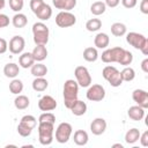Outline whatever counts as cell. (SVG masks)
Here are the masks:
<instances>
[{"mask_svg": "<svg viewBox=\"0 0 148 148\" xmlns=\"http://www.w3.org/2000/svg\"><path fill=\"white\" fill-rule=\"evenodd\" d=\"M126 42L134 49L140 50L145 56L148 54V39L142 34L134 32V31L128 32L126 35Z\"/></svg>", "mask_w": 148, "mask_h": 148, "instance_id": "obj_2", "label": "cell"}, {"mask_svg": "<svg viewBox=\"0 0 148 148\" xmlns=\"http://www.w3.org/2000/svg\"><path fill=\"white\" fill-rule=\"evenodd\" d=\"M43 3H44V0H30V8L35 13Z\"/></svg>", "mask_w": 148, "mask_h": 148, "instance_id": "obj_39", "label": "cell"}, {"mask_svg": "<svg viewBox=\"0 0 148 148\" xmlns=\"http://www.w3.org/2000/svg\"><path fill=\"white\" fill-rule=\"evenodd\" d=\"M56 121V116L51 112H44L39 116L38 118V123H51V124H54Z\"/></svg>", "mask_w": 148, "mask_h": 148, "instance_id": "obj_36", "label": "cell"}, {"mask_svg": "<svg viewBox=\"0 0 148 148\" xmlns=\"http://www.w3.org/2000/svg\"><path fill=\"white\" fill-rule=\"evenodd\" d=\"M73 140L75 142V145L77 146H86L88 143V140H89V136H88V133L83 130H77L74 132V136H73Z\"/></svg>", "mask_w": 148, "mask_h": 148, "instance_id": "obj_21", "label": "cell"}, {"mask_svg": "<svg viewBox=\"0 0 148 148\" xmlns=\"http://www.w3.org/2000/svg\"><path fill=\"white\" fill-rule=\"evenodd\" d=\"M132 98L133 101L141 108L147 109L148 108V92L142 89H135L132 92Z\"/></svg>", "mask_w": 148, "mask_h": 148, "instance_id": "obj_13", "label": "cell"}, {"mask_svg": "<svg viewBox=\"0 0 148 148\" xmlns=\"http://www.w3.org/2000/svg\"><path fill=\"white\" fill-rule=\"evenodd\" d=\"M132 61H133V54L130 51L125 50L124 51V54L121 56V58H120V60H119L118 64H120L123 66H130L132 64Z\"/></svg>", "mask_w": 148, "mask_h": 148, "instance_id": "obj_35", "label": "cell"}, {"mask_svg": "<svg viewBox=\"0 0 148 148\" xmlns=\"http://www.w3.org/2000/svg\"><path fill=\"white\" fill-rule=\"evenodd\" d=\"M30 68H31V74L35 77H44L47 74V67L42 62L34 64Z\"/></svg>", "mask_w": 148, "mask_h": 148, "instance_id": "obj_23", "label": "cell"}, {"mask_svg": "<svg viewBox=\"0 0 148 148\" xmlns=\"http://www.w3.org/2000/svg\"><path fill=\"white\" fill-rule=\"evenodd\" d=\"M102 75L114 88L121 86V83L124 82L123 79H121L120 72L116 67H113V66H105L103 68V71H102Z\"/></svg>", "mask_w": 148, "mask_h": 148, "instance_id": "obj_6", "label": "cell"}, {"mask_svg": "<svg viewBox=\"0 0 148 148\" xmlns=\"http://www.w3.org/2000/svg\"><path fill=\"white\" fill-rule=\"evenodd\" d=\"M106 130V121L103 118H95L90 124V131L95 135H101Z\"/></svg>", "mask_w": 148, "mask_h": 148, "instance_id": "obj_15", "label": "cell"}, {"mask_svg": "<svg viewBox=\"0 0 148 148\" xmlns=\"http://www.w3.org/2000/svg\"><path fill=\"white\" fill-rule=\"evenodd\" d=\"M38 108L40 111H52L57 108V102L52 96L45 95L38 101Z\"/></svg>", "mask_w": 148, "mask_h": 148, "instance_id": "obj_14", "label": "cell"}, {"mask_svg": "<svg viewBox=\"0 0 148 148\" xmlns=\"http://www.w3.org/2000/svg\"><path fill=\"white\" fill-rule=\"evenodd\" d=\"M105 9H106V6H105V3H104L103 1H95V2L90 6V12H91L94 15H96V16L104 14V13H105Z\"/></svg>", "mask_w": 148, "mask_h": 148, "instance_id": "obj_31", "label": "cell"}, {"mask_svg": "<svg viewBox=\"0 0 148 148\" xmlns=\"http://www.w3.org/2000/svg\"><path fill=\"white\" fill-rule=\"evenodd\" d=\"M121 3H123V6H124L125 8L131 9V8H134V7L136 6L138 0H121Z\"/></svg>", "mask_w": 148, "mask_h": 148, "instance_id": "obj_41", "label": "cell"}, {"mask_svg": "<svg viewBox=\"0 0 148 148\" xmlns=\"http://www.w3.org/2000/svg\"><path fill=\"white\" fill-rule=\"evenodd\" d=\"M74 116H82L87 112V104L83 101L76 99V102L73 104V106L69 109Z\"/></svg>", "mask_w": 148, "mask_h": 148, "instance_id": "obj_24", "label": "cell"}, {"mask_svg": "<svg viewBox=\"0 0 148 148\" xmlns=\"http://www.w3.org/2000/svg\"><path fill=\"white\" fill-rule=\"evenodd\" d=\"M75 6H76V0H64V8H62V10L69 12Z\"/></svg>", "mask_w": 148, "mask_h": 148, "instance_id": "obj_38", "label": "cell"}, {"mask_svg": "<svg viewBox=\"0 0 148 148\" xmlns=\"http://www.w3.org/2000/svg\"><path fill=\"white\" fill-rule=\"evenodd\" d=\"M141 68H142V71L145 73H148V59L147 58L141 62Z\"/></svg>", "mask_w": 148, "mask_h": 148, "instance_id": "obj_47", "label": "cell"}, {"mask_svg": "<svg viewBox=\"0 0 148 148\" xmlns=\"http://www.w3.org/2000/svg\"><path fill=\"white\" fill-rule=\"evenodd\" d=\"M73 132V127L68 123H60L56 130V140L59 143H66Z\"/></svg>", "mask_w": 148, "mask_h": 148, "instance_id": "obj_8", "label": "cell"}, {"mask_svg": "<svg viewBox=\"0 0 148 148\" xmlns=\"http://www.w3.org/2000/svg\"><path fill=\"white\" fill-rule=\"evenodd\" d=\"M128 117L134 121H140L145 117V109L139 105H133L127 111Z\"/></svg>", "mask_w": 148, "mask_h": 148, "instance_id": "obj_17", "label": "cell"}, {"mask_svg": "<svg viewBox=\"0 0 148 148\" xmlns=\"http://www.w3.org/2000/svg\"><path fill=\"white\" fill-rule=\"evenodd\" d=\"M119 2H120V0H105V1H104L105 6H108V7H110V8L117 7V6L119 5Z\"/></svg>", "mask_w": 148, "mask_h": 148, "instance_id": "obj_45", "label": "cell"}, {"mask_svg": "<svg viewBox=\"0 0 148 148\" xmlns=\"http://www.w3.org/2000/svg\"><path fill=\"white\" fill-rule=\"evenodd\" d=\"M52 3L58 9H62L64 8V0H52Z\"/></svg>", "mask_w": 148, "mask_h": 148, "instance_id": "obj_46", "label": "cell"}, {"mask_svg": "<svg viewBox=\"0 0 148 148\" xmlns=\"http://www.w3.org/2000/svg\"><path fill=\"white\" fill-rule=\"evenodd\" d=\"M29 104H30V101L24 95H18L14 99V105H15V108L17 110H24V109H27L29 106Z\"/></svg>", "mask_w": 148, "mask_h": 148, "instance_id": "obj_30", "label": "cell"}, {"mask_svg": "<svg viewBox=\"0 0 148 148\" xmlns=\"http://www.w3.org/2000/svg\"><path fill=\"white\" fill-rule=\"evenodd\" d=\"M31 53H32L35 61H38V62L45 60L47 57V50H46L45 45H36Z\"/></svg>", "mask_w": 148, "mask_h": 148, "instance_id": "obj_18", "label": "cell"}, {"mask_svg": "<svg viewBox=\"0 0 148 148\" xmlns=\"http://www.w3.org/2000/svg\"><path fill=\"white\" fill-rule=\"evenodd\" d=\"M8 49L7 40L5 38H0V54H3Z\"/></svg>", "mask_w": 148, "mask_h": 148, "instance_id": "obj_43", "label": "cell"}, {"mask_svg": "<svg viewBox=\"0 0 148 148\" xmlns=\"http://www.w3.org/2000/svg\"><path fill=\"white\" fill-rule=\"evenodd\" d=\"M126 25L124 23H120V22H116L111 25V34L116 37H121L126 34Z\"/></svg>", "mask_w": 148, "mask_h": 148, "instance_id": "obj_28", "label": "cell"}, {"mask_svg": "<svg viewBox=\"0 0 148 148\" xmlns=\"http://www.w3.org/2000/svg\"><path fill=\"white\" fill-rule=\"evenodd\" d=\"M105 97V89L101 84H92L89 86L87 90V98L92 102H99Z\"/></svg>", "mask_w": 148, "mask_h": 148, "instance_id": "obj_11", "label": "cell"}, {"mask_svg": "<svg viewBox=\"0 0 148 148\" xmlns=\"http://www.w3.org/2000/svg\"><path fill=\"white\" fill-rule=\"evenodd\" d=\"M83 59L88 62H94L98 59V52L96 47H87L83 51Z\"/></svg>", "mask_w": 148, "mask_h": 148, "instance_id": "obj_26", "label": "cell"}, {"mask_svg": "<svg viewBox=\"0 0 148 148\" xmlns=\"http://www.w3.org/2000/svg\"><path fill=\"white\" fill-rule=\"evenodd\" d=\"M5 5H6V1L5 0H0V9H3Z\"/></svg>", "mask_w": 148, "mask_h": 148, "instance_id": "obj_48", "label": "cell"}, {"mask_svg": "<svg viewBox=\"0 0 148 148\" xmlns=\"http://www.w3.org/2000/svg\"><path fill=\"white\" fill-rule=\"evenodd\" d=\"M24 5V0H9V7L12 10L20 13V10H22Z\"/></svg>", "mask_w": 148, "mask_h": 148, "instance_id": "obj_37", "label": "cell"}, {"mask_svg": "<svg viewBox=\"0 0 148 148\" xmlns=\"http://www.w3.org/2000/svg\"><path fill=\"white\" fill-rule=\"evenodd\" d=\"M139 140H140V143H141V146H143V147H147V146H148V131H145L142 134H140V138H139Z\"/></svg>", "mask_w": 148, "mask_h": 148, "instance_id": "obj_42", "label": "cell"}, {"mask_svg": "<svg viewBox=\"0 0 148 148\" xmlns=\"http://www.w3.org/2000/svg\"><path fill=\"white\" fill-rule=\"evenodd\" d=\"M101 27H102V22H101L99 18H90V20H88L87 23H86L87 30H88V31H91V32L99 30Z\"/></svg>", "mask_w": 148, "mask_h": 148, "instance_id": "obj_34", "label": "cell"}, {"mask_svg": "<svg viewBox=\"0 0 148 148\" xmlns=\"http://www.w3.org/2000/svg\"><path fill=\"white\" fill-rule=\"evenodd\" d=\"M54 124L51 123H39L38 124V140L40 145L49 146L53 141Z\"/></svg>", "mask_w": 148, "mask_h": 148, "instance_id": "obj_4", "label": "cell"}, {"mask_svg": "<svg viewBox=\"0 0 148 148\" xmlns=\"http://www.w3.org/2000/svg\"><path fill=\"white\" fill-rule=\"evenodd\" d=\"M74 75L76 79V82L79 86L86 88L91 84V76L89 74V71L84 66H77L74 69Z\"/></svg>", "mask_w": 148, "mask_h": 148, "instance_id": "obj_9", "label": "cell"}, {"mask_svg": "<svg viewBox=\"0 0 148 148\" xmlns=\"http://www.w3.org/2000/svg\"><path fill=\"white\" fill-rule=\"evenodd\" d=\"M40 21H47L51 16H52V9H51V6L47 5V3H43L35 13H34Z\"/></svg>", "mask_w": 148, "mask_h": 148, "instance_id": "obj_16", "label": "cell"}, {"mask_svg": "<svg viewBox=\"0 0 148 148\" xmlns=\"http://www.w3.org/2000/svg\"><path fill=\"white\" fill-rule=\"evenodd\" d=\"M112 147H120V148H123V145H120V143H116V145H113Z\"/></svg>", "mask_w": 148, "mask_h": 148, "instance_id": "obj_49", "label": "cell"}, {"mask_svg": "<svg viewBox=\"0 0 148 148\" xmlns=\"http://www.w3.org/2000/svg\"><path fill=\"white\" fill-rule=\"evenodd\" d=\"M9 25V17L6 14H0V29Z\"/></svg>", "mask_w": 148, "mask_h": 148, "instance_id": "obj_40", "label": "cell"}, {"mask_svg": "<svg viewBox=\"0 0 148 148\" xmlns=\"http://www.w3.org/2000/svg\"><path fill=\"white\" fill-rule=\"evenodd\" d=\"M36 125H37V119L34 116H31V114L23 116L21 118L20 124L17 125V132L21 136L27 138L31 134V132L36 127Z\"/></svg>", "mask_w": 148, "mask_h": 148, "instance_id": "obj_5", "label": "cell"}, {"mask_svg": "<svg viewBox=\"0 0 148 148\" xmlns=\"http://www.w3.org/2000/svg\"><path fill=\"white\" fill-rule=\"evenodd\" d=\"M76 23V17L74 14L62 10L56 16V24L60 28H68Z\"/></svg>", "mask_w": 148, "mask_h": 148, "instance_id": "obj_10", "label": "cell"}, {"mask_svg": "<svg viewBox=\"0 0 148 148\" xmlns=\"http://www.w3.org/2000/svg\"><path fill=\"white\" fill-rule=\"evenodd\" d=\"M18 64L22 68H30L35 64V59L32 57V53H30V52L22 53L18 58Z\"/></svg>", "mask_w": 148, "mask_h": 148, "instance_id": "obj_20", "label": "cell"}, {"mask_svg": "<svg viewBox=\"0 0 148 148\" xmlns=\"http://www.w3.org/2000/svg\"><path fill=\"white\" fill-rule=\"evenodd\" d=\"M140 10L143 14H148V0H142L140 3Z\"/></svg>", "mask_w": 148, "mask_h": 148, "instance_id": "obj_44", "label": "cell"}, {"mask_svg": "<svg viewBox=\"0 0 148 148\" xmlns=\"http://www.w3.org/2000/svg\"><path fill=\"white\" fill-rule=\"evenodd\" d=\"M12 23H13V25H14L15 28H23V27L27 25L28 18H27V16H25L24 14H22V13H16V14L13 16V18H12Z\"/></svg>", "mask_w": 148, "mask_h": 148, "instance_id": "obj_27", "label": "cell"}, {"mask_svg": "<svg viewBox=\"0 0 148 148\" xmlns=\"http://www.w3.org/2000/svg\"><path fill=\"white\" fill-rule=\"evenodd\" d=\"M9 90L14 95H18L23 90V82L18 79H13L12 82L9 83Z\"/></svg>", "mask_w": 148, "mask_h": 148, "instance_id": "obj_33", "label": "cell"}, {"mask_svg": "<svg viewBox=\"0 0 148 148\" xmlns=\"http://www.w3.org/2000/svg\"><path fill=\"white\" fill-rule=\"evenodd\" d=\"M20 73V67L18 65L14 64V62H10V64H7L5 65L3 67V74L7 76V77H10V79H15Z\"/></svg>", "mask_w": 148, "mask_h": 148, "instance_id": "obj_22", "label": "cell"}, {"mask_svg": "<svg viewBox=\"0 0 148 148\" xmlns=\"http://www.w3.org/2000/svg\"><path fill=\"white\" fill-rule=\"evenodd\" d=\"M47 87H49V82L44 77H35V80L32 81V89L35 91H44L46 90Z\"/></svg>", "mask_w": 148, "mask_h": 148, "instance_id": "obj_29", "label": "cell"}, {"mask_svg": "<svg viewBox=\"0 0 148 148\" xmlns=\"http://www.w3.org/2000/svg\"><path fill=\"white\" fill-rule=\"evenodd\" d=\"M124 51H125V49L119 47V46H116V47H112V49H108L101 56L102 61L105 62V64L119 62L121 56L124 54Z\"/></svg>", "mask_w": 148, "mask_h": 148, "instance_id": "obj_7", "label": "cell"}, {"mask_svg": "<svg viewBox=\"0 0 148 148\" xmlns=\"http://www.w3.org/2000/svg\"><path fill=\"white\" fill-rule=\"evenodd\" d=\"M120 75H121V79L123 81H126V82H131L134 80L135 77V71L130 67V66H125V68L120 72Z\"/></svg>", "mask_w": 148, "mask_h": 148, "instance_id": "obj_32", "label": "cell"}, {"mask_svg": "<svg viewBox=\"0 0 148 148\" xmlns=\"http://www.w3.org/2000/svg\"><path fill=\"white\" fill-rule=\"evenodd\" d=\"M25 46V40L22 36H14L9 40V51L13 54H20L24 50Z\"/></svg>", "mask_w": 148, "mask_h": 148, "instance_id": "obj_12", "label": "cell"}, {"mask_svg": "<svg viewBox=\"0 0 148 148\" xmlns=\"http://www.w3.org/2000/svg\"><path fill=\"white\" fill-rule=\"evenodd\" d=\"M109 43H110V38L104 32H99L95 36V39H94V44L97 49H105L109 46Z\"/></svg>", "mask_w": 148, "mask_h": 148, "instance_id": "obj_19", "label": "cell"}, {"mask_svg": "<svg viewBox=\"0 0 148 148\" xmlns=\"http://www.w3.org/2000/svg\"><path fill=\"white\" fill-rule=\"evenodd\" d=\"M79 95V84L74 80H67L64 83V104L67 109H71L76 102Z\"/></svg>", "mask_w": 148, "mask_h": 148, "instance_id": "obj_1", "label": "cell"}, {"mask_svg": "<svg viewBox=\"0 0 148 148\" xmlns=\"http://www.w3.org/2000/svg\"><path fill=\"white\" fill-rule=\"evenodd\" d=\"M140 134H141L140 131H139L138 128H135V127L128 130V131L126 132V134H125V141H126V143H128V145L135 143V142L139 140Z\"/></svg>", "mask_w": 148, "mask_h": 148, "instance_id": "obj_25", "label": "cell"}, {"mask_svg": "<svg viewBox=\"0 0 148 148\" xmlns=\"http://www.w3.org/2000/svg\"><path fill=\"white\" fill-rule=\"evenodd\" d=\"M34 42L36 45H46L49 42V28L43 22H36L32 25Z\"/></svg>", "mask_w": 148, "mask_h": 148, "instance_id": "obj_3", "label": "cell"}]
</instances>
